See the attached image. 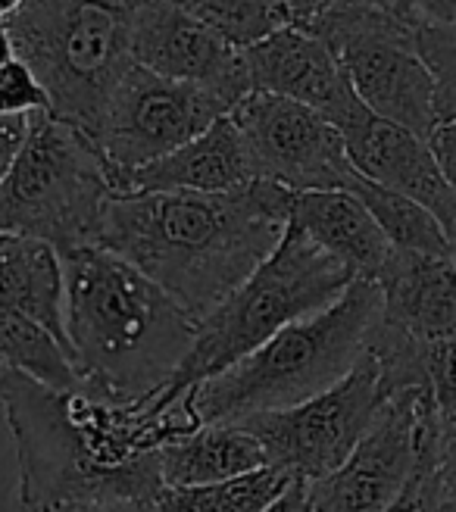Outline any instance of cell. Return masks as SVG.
Returning <instances> with one entry per match:
<instances>
[{"label":"cell","instance_id":"cell-1","mask_svg":"<svg viewBox=\"0 0 456 512\" xmlns=\"http://www.w3.org/2000/svg\"><path fill=\"white\" fill-rule=\"evenodd\" d=\"M0 406L13 434L25 512L154 503L163 488L160 450L204 425L191 394L160 403L122 397L94 381L75 391L0 366Z\"/></svg>","mask_w":456,"mask_h":512},{"label":"cell","instance_id":"cell-2","mask_svg":"<svg viewBox=\"0 0 456 512\" xmlns=\"http://www.w3.org/2000/svg\"><path fill=\"white\" fill-rule=\"evenodd\" d=\"M291 197L263 178L216 194H122L107 203L97 244L135 263L200 322L282 241Z\"/></svg>","mask_w":456,"mask_h":512},{"label":"cell","instance_id":"cell-3","mask_svg":"<svg viewBox=\"0 0 456 512\" xmlns=\"http://www.w3.org/2000/svg\"><path fill=\"white\" fill-rule=\"evenodd\" d=\"M66 335L85 381L147 397L185 363L197 319L125 256L82 244L63 250Z\"/></svg>","mask_w":456,"mask_h":512},{"label":"cell","instance_id":"cell-4","mask_svg":"<svg viewBox=\"0 0 456 512\" xmlns=\"http://www.w3.org/2000/svg\"><path fill=\"white\" fill-rule=\"evenodd\" d=\"M382 316V291L372 278H353L325 310L303 316L191 391L200 422H241L285 409L332 388L369 347Z\"/></svg>","mask_w":456,"mask_h":512},{"label":"cell","instance_id":"cell-5","mask_svg":"<svg viewBox=\"0 0 456 512\" xmlns=\"http://www.w3.org/2000/svg\"><path fill=\"white\" fill-rule=\"evenodd\" d=\"M357 278L341 260L288 222L282 241L253 269L244 285L197 322V338L185 363L157 391L160 403H175L207 378L235 366L285 325L325 310Z\"/></svg>","mask_w":456,"mask_h":512},{"label":"cell","instance_id":"cell-6","mask_svg":"<svg viewBox=\"0 0 456 512\" xmlns=\"http://www.w3.org/2000/svg\"><path fill=\"white\" fill-rule=\"evenodd\" d=\"M141 0H25L7 16L22 57L47 91V113L97 135L107 104L135 63Z\"/></svg>","mask_w":456,"mask_h":512},{"label":"cell","instance_id":"cell-7","mask_svg":"<svg viewBox=\"0 0 456 512\" xmlns=\"http://www.w3.org/2000/svg\"><path fill=\"white\" fill-rule=\"evenodd\" d=\"M113 197L97 141L79 125L38 110L0 188V235L38 238L60 253L97 244L100 219Z\"/></svg>","mask_w":456,"mask_h":512},{"label":"cell","instance_id":"cell-8","mask_svg":"<svg viewBox=\"0 0 456 512\" xmlns=\"http://www.w3.org/2000/svg\"><path fill=\"white\" fill-rule=\"evenodd\" d=\"M347 75V82L363 104L419 138H432L438 128L432 72H428L416 32L369 0L319 13L310 25Z\"/></svg>","mask_w":456,"mask_h":512},{"label":"cell","instance_id":"cell-9","mask_svg":"<svg viewBox=\"0 0 456 512\" xmlns=\"http://www.w3.org/2000/svg\"><path fill=\"white\" fill-rule=\"evenodd\" d=\"M388 397L391 388L382 375V363L372 347H366L353 369L332 388L285 409L253 413L238 425L257 434L269 453V463L303 481H316L335 472L363 441Z\"/></svg>","mask_w":456,"mask_h":512},{"label":"cell","instance_id":"cell-10","mask_svg":"<svg viewBox=\"0 0 456 512\" xmlns=\"http://www.w3.org/2000/svg\"><path fill=\"white\" fill-rule=\"evenodd\" d=\"M438 425V403L425 384L394 391L344 463L325 478L307 481L313 509L385 512L410 484L422 456L438 444Z\"/></svg>","mask_w":456,"mask_h":512},{"label":"cell","instance_id":"cell-11","mask_svg":"<svg viewBox=\"0 0 456 512\" xmlns=\"http://www.w3.org/2000/svg\"><path fill=\"white\" fill-rule=\"evenodd\" d=\"M225 113H232V107L207 88L166 79L154 69L132 63L110 97L94 141L113 178L166 157L207 132Z\"/></svg>","mask_w":456,"mask_h":512},{"label":"cell","instance_id":"cell-12","mask_svg":"<svg viewBox=\"0 0 456 512\" xmlns=\"http://www.w3.org/2000/svg\"><path fill=\"white\" fill-rule=\"evenodd\" d=\"M253 178L288 191H335L357 178L341 128L291 97L250 91L232 110Z\"/></svg>","mask_w":456,"mask_h":512},{"label":"cell","instance_id":"cell-13","mask_svg":"<svg viewBox=\"0 0 456 512\" xmlns=\"http://www.w3.org/2000/svg\"><path fill=\"white\" fill-rule=\"evenodd\" d=\"M132 54L135 63L166 79L207 88L232 110L253 91L244 47L222 38L172 0H141Z\"/></svg>","mask_w":456,"mask_h":512},{"label":"cell","instance_id":"cell-14","mask_svg":"<svg viewBox=\"0 0 456 512\" xmlns=\"http://www.w3.org/2000/svg\"><path fill=\"white\" fill-rule=\"evenodd\" d=\"M335 125L344 135L353 169L375 185L419 200L441 219L450 244H456V197L438 166L432 144L410 128L372 113L360 97L338 116Z\"/></svg>","mask_w":456,"mask_h":512},{"label":"cell","instance_id":"cell-15","mask_svg":"<svg viewBox=\"0 0 456 512\" xmlns=\"http://www.w3.org/2000/svg\"><path fill=\"white\" fill-rule=\"evenodd\" d=\"M253 91H269L278 97H291L325 113L332 122L357 100L347 75L316 32L288 25L282 32L244 47Z\"/></svg>","mask_w":456,"mask_h":512},{"label":"cell","instance_id":"cell-16","mask_svg":"<svg viewBox=\"0 0 456 512\" xmlns=\"http://www.w3.org/2000/svg\"><path fill=\"white\" fill-rule=\"evenodd\" d=\"M253 182V169L244 138L232 113L216 119L207 132H200L188 144L175 147L166 157L138 166L132 172L113 175V194H160V191H232Z\"/></svg>","mask_w":456,"mask_h":512},{"label":"cell","instance_id":"cell-17","mask_svg":"<svg viewBox=\"0 0 456 512\" xmlns=\"http://www.w3.org/2000/svg\"><path fill=\"white\" fill-rule=\"evenodd\" d=\"M382 291V322L407 331L416 341L456 335V256L391 250L375 275Z\"/></svg>","mask_w":456,"mask_h":512},{"label":"cell","instance_id":"cell-18","mask_svg":"<svg viewBox=\"0 0 456 512\" xmlns=\"http://www.w3.org/2000/svg\"><path fill=\"white\" fill-rule=\"evenodd\" d=\"M288 222L341 260L357 278L375 281L394 250L366 203L347 188L297 191L291 197Z\"/></svg>","mask_w":456,"mask_h":512},{"label":"cell","instance_id":"cell-19","mask_svg":"<svg viewBox=\"0 0 456 512\" xmlns=\"http://www.w3.org/2000/svg\"><path fill=\"white\" fill-rule=\"evenodd\" d=\"M0 306L32 316L69 344L66 275L63 256L54 244L7 235L4 247H0Z\"/></svg>","mask_w":456,"mask_h":512},{"label":"cell","instance_id":"cell-20","mask_svg":"<svg viewBox=\"0 0 456 512\" xmlns=\"http://www.w3.org/2000/svg\"><path fill=\"white\" fill-rule=\"evenodd\" d=\"M272 466L257 434L238 422H207L160 450L163 484H210Z\"/></svg>","mask_w":456,"mask_h":512},{"label":"cell","instance_id":"cell-21","mask_svg":"<svg viewBox=\"0 0 456 512\" xmlns=\"http://www.w3.org/2000/svg\"><path fill=\"white\" fill-rule=\"evenodd\" d=\"M0 366L16 369L57 391H75L85 384V375L66 341L32 316L4 310V306H0Z\"/></svg>","mask_w":456,"mask_h":512},{"label":"cell","instance_id":"cell-22","mask_svg":"<svg viewBox=\"0 0 456 512\" xmlns=\"http://www.w3.org/2000/svg\"><path fill=\"white\" fill-rule=\"evenodd\" d=\"M282 466H263L210 484H163L154 497L157 512H263L282 497L291 481Z\"/></svg>","mask_w":456,"mask_h":512},{"label":"cell","instance_id":"cell-23","mask_svg":"<svg viewBox=\"0 0 456 512\" xmlns=\"http://www.w3.org/2000/svg\"><path fill=\"white\" fill-rule=\"evenodd\" d=\"M172 4L238 47L257 44L288 25L307 29L313 22V7L307 0H172Z\"/></svg>","mask_w":456,"mask_h":512},{"label":"cell","instance_id":"cell-24","mask_svg":"<svg viewBox=\"0 0 456 512\" xmlns=\"http://www.w3.org/2000/svg\"><path fill=\"white\" fill-rule=\"evenodd\" d=\"M347 191H353L366 203L375 222L382 225V232L391 241V247L419 250V253H453V244L444 232L441 219L428 207H422L419 200L400 194V191H391L385 185H375L360 172Z\"/></svg>","mask_w":456,"mask_h":512},{"label":"cell","instance_id":"cell-25","mask_svg":"<svg viewBox=\"0 0 456 512\" xmlns=\"http://www.w3.org/2000/svg\"><path fill=\"white\" fill-rule=\"evenodd\" d=\"M416 47L432 72L438 125L456 122V29H416Z\"/></svg>","mask_w":456,"mask_h":512},{"label":"cell","instance_id":"cell-26","mask_svg":"<svg viewBox=\"0 0 456 512\" xmlns=\"http://www.w3.org/2000/svg\"><path fill=\"white\" fill-rule=\"evenodd\" d=\"M47 107V91L29 63L22 57L0 63V116H29Z\"/></svg>","mask_w":456,"mask_h":512},{"label":"cell","instance_id":"cell-27","mask_svg":"<svg viewBox=\"0 0 456 512\" xmlns=\"http://www.w3.org/2000/svg\"><path fill=\"white\" fill-rule=\"evenodd\" d=\"M425 384L432 391L438 413H456V335L422 344Z\"/></svg>","mask_w":456,"mask_h":512},{"label":"cell","instance_id":"cell-28","mask_svg":"<svg viewBox=\"0 0 456 512\" xmlns=\"http://www.w3.org/2000/svg\"><path fill=\"white\" fill-rule=\"evenodd\" d=\"M410 29H456V0H369Z\"/></svg>","mask_w":456,"mask_h":512},{"label":"cell","instance_id":"cell-29","mask_svg":"<svg viewBox=\"0 0 456 512\" xmlns=\"http://www.w3.org/2000/svg\"><path fill=\"white\" fill-rule=\"evenodd\" d=\"M438 481L441 494H456V413H441L438 425Z\"/></svg>","mask_w":456,"mask_h":512},{"label":"cell","instance_id":"cell-30","mask_svg":"<svg viewBox=\"0 0 456 512\" xmlns=\"http://www.w3.org/2000/svg\"><path fill=\"white\" fill-rule=\"evenodd\" d=\"M29 116H0V188H4L7 175L19 157V150L25 144V135H29Z\"/></svg>","mask_w":456,"mask_h":512},{"label":"cell","instance_id":"cell-31","mask_svg":"<svg viewBox=\"0 0 456 512\" xmlns=\"http://www.w3.org/2000/svg\"><path fill=\"white\" fill-rule=\"evenodd\" d=\"M428 144H432L438 166H441L447 185L456 197V122H441L432 132V138H428Z\"/></svg>","mask_w":456,"mask_h":512},{"label":"cell","instance_id":"cell-32","mask_svg":"<svg viewBox=\"0 0 456 512\" xmlns=\"http://www.w3.org/2000/svg\"><path fill=\"white\" fill-rule=\"evenodd\" d=\"M263 512H316L313 503H310V491H307V481L303 478H294L291 488L278 497L272 506H266Z\"/></svg>","mask_w":456,"mask_h":512},{"label":"cell","instance_id":"cell-33","mask_svg":"<svg viewBox=\"0 0 456 512\" xmlns=\"http://www.w3.org/2000/svg\"><path fill=\"white\" fill-rule=\"evenodd\" d=\"M63 512H157L154 503H110V506H79Z\"/></svg>","mask_w":456,"mask_h":512},{"label":"cell","instance_id":"cell-34","mask_svg":"<svg viewBox=\"0 0 456 512\" xmlns=\"http://www.w3.org/2000/svg\"><path fill=\"white\" fill-rule=\"evenodd\" d=\"M16 57V41H13V32H10V22L0 19V63H7Z\"/></svg>","mask_w":456,"mask_h":512},{"label":"cell","instance_id":"cell-35","mask_svg":"<svg viewBox=\"0 0 456 512\" xmlns=\"http://www.w3.org/2000/svg\"><path fill=\"white\" fill-rule=\"evenodd\" d=\"M307 4L313 7V19L325 10H335V7H344V4H353V0H307Z\"/></svg>","mask_w":456,"mask_h":512},{"label":"cell","instance_id":"cell-36","mask_svg":"<svg viewBox=\"0 0 456 512\" xmlns=\"http://www.w3.org/2000/svg\"><path fill=\"white\" fill-rule=\"evenodd\" d=\"M25 4V0H0V19H7V16H13L19 7Z\"/></svg>","mask_w":456,"mask_h":512},{"label":"cell","instance_id":"cell-37","mask_svg":"<svg viewBox=\"0 0 456 512\" xmlns=\"http://www.w3.org/2000/svg\"><path fill=\"white\" fill-rule=\"evenodd\" d=\"M438 512H456V494L444 497V500H441V506H438Z\"/></svg>","mask_w":456,"mask_h":512},{"label":"cell","instance_id":"cell-38","mask_svg":"<svg viewBox=\"0 0 456 512\" xmlns=\"http://www.w3.org/2000/svg\"><path fill=\"white\" fill-rule=\"evenodd\" d=\"M4 241H7V235H0V247H4Z\"/></svg>","mask_w":456,"mask_h":512},{"label":"cell","instance_id":"cell-39","mask_svg":"<svg viewBox=\"0 0 456 512\" xmlns=\"http://www.w3.org/2000/svg\"><path fill=\"white\" fill-rule=\"evenodd\" d=\"M453 256H456V244H453Z\"/></svg>","mask_w":456,"mask_h":512}]
</instances>
